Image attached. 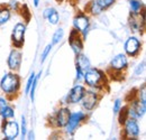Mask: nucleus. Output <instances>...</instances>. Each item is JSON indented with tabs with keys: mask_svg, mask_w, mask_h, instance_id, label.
<instances>
[{
	"mask_svg": "<svg viewBox=\"0 0 146 140\" xmlns=\"http://www.w3.org/2000/svg\"><path fill=\"white\" fill-rule=\"evenodd\" d=\"M19 84H20V80L18 75L14 73H8L2 77L0 82V88L6 94H13L17 92Z\"/></svg>",
	"mask_w": 146,
	"mask_h": 140,
	"instance_id": "f257e3e1",
	"label": "nucleus"
},
{
	"mask_svg": "<svg viewBox=\"0 0 146 140\" xmlns=\"http://www.w3.org/2000/svg\"><path fill=\"white\" fill-rule=\"evenodd\" d=\"M84 80L88 85L90 87H98L104 80V73L94 69H88L84 74Z\"/></svg>",
	"mask_w": 146,
	"mask_h": 140,
	"instance_id": "f03ea898",
	"label": "nucleus"
},
{
	"mask_svg": "<svg viewBox=\"0 0 146 140\" xmlns=\"http://www.w3.org/2000/svg\"><path fill=\"white\" fill-rule=\"evenodd\" d=\"M25 30H26V26L21 22H18L13 30V43L16 47H20L24 44V36H25Z\"/></svg>",
	"mask_w": 146,
	"mask_h": 140,
	"instance_id": "7ed1b4c3",
	"label": "nucleus"
},
{
	"mask_svg": "<svg viewBox=\"0 0 146 140\" xmlns=\"http://www.w3.org/2000/svg\"><path fill=\"white\" fill-rule=\"evenodd\" d=\"M2 132H3L5 137H6V139H15L19 133L18 123L16 121H7L2 127Z\"/></svg>",
	"mask_w": 146,
	"mask_h": 140,
	"instance_id": "20e7f679",
	"label": "nucleus"
},
{
	"mask_svg": "<svg viewBox=\"0 0 146 140\" xmlns=\"http://www.w3.org/2000/svg\"><path fill=\"white\" fill-rule=\"evenodd\" d=\"M84 118H86V114L83 112H74L72 114H70L69 121L66 123V131L69 133H73L80 122L84 120Z\"/></svg>",
	"mask_w": 146,
	"mask_h": 140,
	"instance_id": "39448f33",
	"label": "nucleus"
},
{
	"mask_svg": "<svg viewBox=\"0 0 146 140\" xmlns=\"http://www.w3.org/2000/svg\"><path fill=\"white\" fill-rule=\"evenodd\" d=\"M81 101H82L83 108L86 110L90 111L96 106L97 102H98V95H97V93H94L92 91H87V92H84Z\"/></svg>",
	"mask_w": 146,
	"mask_h": 140,
	"instance_id": "423d86ee",
	"label": "nucleus"
},
{
	"mask_svg": "<svg viewBox=\"0 0 146 140\" xmlns=\"http://www.w3.org/2000/svg\"><path fill=\"white\" fill-rule=\"evenodd\" d=\"M141 50V43L136 37H129L125 43V52L129 56H135Z\"/></svg>",
	"mask_w": 146,
	"mask_h": 140,
	"instance_id": "0eeeda50",
	"label": "nucleus"
},
{
	"mask_svg": "<svg viewBox=\"0 0 146 140\" xmlns=\"http://www.w3.org/2000/svg\"><path fill=\"white\" fill-rule=\"evenodd\" d=\"M69 42H70V46H71V48H72L73 52L75 53L76 55H79L80 53L82 52V48H83L82 39H81L80 35L78 34V30H76V29L73 30L72 33H71Z\"/></svg>",
	"mask_w": 146,
	"mask_h": 140,
	"instance_id": "6e6552de",
	"label": "nucleus"
},
{
	"mask_svg": "<svg viewBox=\"0 0 146 140\" xmlns=\"http://www.w3.org/2000/svg\"><path fill=\"white\" fill-rule=\"evenodd\" d=\"M125 122H126V124H125V133H126V136L129 137V138L137 137L138 133H139V127L136 122V120L130 118V119H127Z\"/></svg>",
	"mask_w": 146,
	"mask_h": 140,
	"instance_id": "1a4fd4ad",
	"label": "nucleus"
},
{
	"mask_svg": "<svg viewBox=\"0 0 146 140\" xmlns=\"http://www.w3.org/2000/svg\"><path fill=\"white\" fill-rule=\"evenodd\" d=\"M128 62H127V57L124 55V54H119L117 56H115L110 63V66L111 69L115 71H123L127 67Z\"/></svg>",
	"mask_w": 146,
	"mask_h": 140,
	"instance_id": "9d476101",
	"label": "nucleus"
},
{
	"mask_svg": "<svg viewBox=\"0 0 146 140\" xmlns=\"http://www.w3.org/2000/svg\"><path fill=\"white\" fill-rule=\"evenodd\" d=\"M70 110L66 108H62L57 111L56 117H55V121H56V125L57 127H65L66 123L69 121L70 118Z\"/></svg>",
	"mask_w": 146,
	"mask_h": 140,
	"instance_id": "9b49d317",
	"label": "nucleus"
},
{
	"mask_svg": "<svg viewBox=\"0 0 146 140\" xmlns=\"http://www.w3.org/2000/svg\"><path fill=\"white\" fill-rule=\"evenodd\" d=\"M73 25L78 32H86L89 27V18L86 15H78L73 19Z\"/></svg>",
	"mask_w": 146,
	"mask_h": 140,
	"instance_id": "f8f14e48",
	"label": "nucleus"
},
{
	"mask_svg": "<svg viewBox=\"0 0 146 140\" xmlns=\"http://www.w3.org/2000/svg\"><path fill=\"white\" fill-rule=\"evenodd\" d=\"M86 92V88H83L82 85H75L74 88L71 90L70 95H69V101L70 103H78L81 101L83 94Z\"/></svg>",
	"mask_w": 146,
	"mask_h": 140,
	"instance_id": "ddd939ff",
	"label": "nucleus"
},
{
	"mask_svg": "<svg viewBox=\"0 0 146 140\" xmlns=\"http://www.w3.org/2000/svg\"><path fill=\"white\" fill-rule=\"evenodd\" d=\"M20 63H21V54L16 50L11 51L10 55H9V58H8L9 69L10 70H17L20 66Z\"/></svg>",
	"mask_w": 146,
	"mask_h": 140,
	"instance_id": "4468645a",
	"label": "nucleus"
},
{
	"mask_svg": "<svg viewBox=\"0 0 146 140\" xmlns=\"http://www.w3.org/2000/svg\"><path fill=\"white\" fill-rule=\"evenodd\" d=\"M14 114H15V112H14V109H13L11 106L6 105V106H3V108L0 110V116H1L3 119H10V118L14 117Z\"/></svg>",
	"mask_w": 146,
	"mask_h": 140,
	"instance_id": "2eb2a0df",
	"label": "nucleus"
},
{
	"mask_svg": "<svg viewBox=\"0 0 146 140\" xmlns=\"http://www.w3.org/2000/svg\"><path fill=\"white\" fill-rule=\"evenodd\" d=\"M10 18V10L6 7H0V24H5Z\"/></svg>",
	"mask_w": 146,
	"mask_h": 140,
	"instance_id": "dca6fc26",
	"label": "nucleus"
},
{
	"mask_svg": "<svg viewBox=\"0 0 146 140\" xmlns=\"http://www.w3.org/2000/svg\"><path fill=\"white\" fill-rule=\"evenodd\" d=\"M76 65H79L82 71H86L89 69V61H88V58L86 56H79L78 57Z\"/></svg>",
	"mask_w": 146,
	"mask_h": 140,
	"instance_id": "f3484780",
	"label": "nucleus"
},
{
	"mask_svg": "<svg viewBox=\"0 0 146 140\" xmlns=\"http://www.w3.org/2000/svg\"><path fill=\"white\" fill-rule=\"evenodd\" d=\"M89 11H90L91 14H93V15H99V14L102 11V9H101V7L97 3V1H96V0H93L91 3H90Z\"/></svg>",
	"mask_w": 146,
	"mask_h": 140,
	"instance_id": "a211bd4d",
	"label": "nucleus"
},
{
	"mask_svg": "<svg viewBox=\"0 0 146 140\" xmlns=\"http://www.w3.org/2000/svg\"><path fill=\"white\" fill-rule=\"evenodd\" d=\"M130 8L134 11V14H137L142 8V2L138 0H130Z\"/></svg>",
	"mask_w": 146,
	"mask_h": 140,
	"instance_id": "6ab92c4d",
	"label": "nucleus"
},
{
	"mask_svg": "<svg viewBox=\"0 0 146 140\" xmlns=\"http://www.w3.org/2000/svg\"><path fill=\"white\" fill-rule=\"evenodd\" d=\"M63 36H64L63 29H62V28L57 29V30L54 33V35H53V40H52V43H53V44H57V43L63 38Z\"/></svg>",
	"mask_w": 146,
	"mask_h": 140,
	"instance_id": "aec40b11",
	"label": "nucleus"
},
{
	"mask_svg": "<svg viewBox=\"0 0 146 140\" xmlns=\"http://www.w3.org/2000/svg\"><path fill=\"white\" fill-rule=\"evenodd\" d=\"M96 1H97V3L101 7L102 10L106 9V8H108V7H110V6L115 2V0H96Z\"/></svg>",
	"mask_w": 146,
	"mask_h": 140,
	"instance_id": "412c9836",
	"label": "nucleus"
},
{
	"mask_svg": "<svg viewBox=\"0 0 146 140\" xmlns=\"http://www.w3.org/2000/svg\"><path fill=\"white\" fill-rule=\"evenodd\" d=\"M47 19H48V21H50L52 25H56V24L58 22V14H57L54 9H53V10H52V13L48 15Z\"/></svg>",
	"mask_w": 146,
	"mask_h": 140,
	"instance_id": "4be33fe9",
	"label": "nucleus"
},
{
	"mask_svg": "<svg viewBox=\"0 0 146 140\" xmlns=\"http://www.w3.org/2000/svg\"><path fill=\"white\" fill-rule=\"evenodd\" d=\"M34 79H35V74L33 73V74L29 76V79H28V81H27V84H26V88H25V93H26V94L29 93V90H31V87H32V84H33Z\"/></svg>",
	"mask_w": 146,
	"mask_h": 140,
	"instance_id": "5701e85b",
	"label": "nucleus"
},
{
	"mask_svg": "<svg viewBox=\"0 0 146 140\" xmlns=\"http://www.w3.org/2000/svg\"><path fill=\"white\" fill-rule=\"evenodd\" d=\"M37 81H38V76H35L34 81H33V84L31 87V90H29V93H31V99L34 101V93H35V88H36V84Z\"/></svg>",
	"mask_w": 146,
	"mask_h": 140,
	"instance_id": "b1692460",
	"label": "nucleus"
},
{
	"mask_svg": "<svg viewBox=\"0 0 146 140\" xmlns=\"http://www.w3.org/2000/svg\"><path fill=\"white\" fill-rule=\"evenodd\" d=\"M51 48H52V45L50 44V45H47L46 47H45V50L43 51V54H42V58H40V62L43 63L45 59H46V57H47V55H48V53L51 51Z\"/></svg>",
	"mask_w": 146,
	"mask_h": 140,
	"instance_id": "393cba45",
	"label": "nucleus"
},
{
	"mask_svg": "<svg viewBox=\"0 0 146 140\" xmlns=\"http://www.w3.org/2000/svg\"><path fill=\"white\" fill-rule=\"evenodd\" d=\"M120 106H121V101L118 99L115 101V104H113V112L115 113H118L119 110H120Z\"/></svg>",
	"mask_w": 146,
	"mask_h": 140,
	"instance_id": "a878e982",
	"label": "nucleus"
},
{
	"mask_svg": "<svg viewBox=\"0 0 146 140\" xmlns=\"http://www.w3.org/2000/svg\"><path fill=\"white\" fill-rule=\"evenodd\" d=\"M21 120H23L21 121V137L25 138V136H26V121H25V118L24 117H23Z\"/></svg>",
	"mask_w": 146,
	"mask_h": 140,
	"instance_id": "bb28decb",
	"label": "nucleus"
},
{
	"mask_svg": "<svg viewBox=\"0 0 146 140\" xmlns=\"http://www.w3.org/2000/svg\"><path fill=\"white\" fill-rule=\"evenodd\" d=\"M6 105H7V101H6L5 99L0 98V110H1L3 106H6Z\"/></svg>",
	"mask_w": 146,
	"mask_h": 140,
	"instance_id": "cd10ccee",
	"label": "nucleus"
},
{
	"mask_svg": "<svg viewBox=\"0 0 146 140\" xmlns=\"http://www.w3.org/2000/svg\"><path fill=\"white\" fill-rule=\"evenodd\" d=\"M38 3H39V0H34V6H35V7L38 6Z\"/></svg>",
	"mask_w": 146,
	"mask_h": 140,
	"instance_id": "c85d7f7f",
	"label": "nucleus"
}]
</instances>
